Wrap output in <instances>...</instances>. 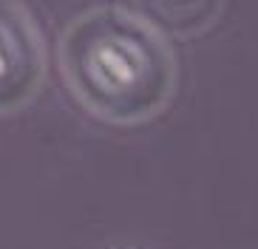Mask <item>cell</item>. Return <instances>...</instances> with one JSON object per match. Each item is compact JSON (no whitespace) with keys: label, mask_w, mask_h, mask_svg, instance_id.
<instances>
[{"label":"cell","mask_w":258,"mask_h":249,"mask_svg":"<svg viewBox=\"0 0 258 249\" xmlns=\"http://www.w3.org/2000/svg\"><path fill=\"white\" fill-rule=\"evenodd\" d=\"M66 82L108 122H139L173 88V60L156 31L122 9H94L62 34Z\"/></svg>","instance_id":"obj_1"},{"label":"cell","mask_w":258,"mask_h":249,"mask_svg":"<svg viewBox=\"0 0 258 249\" xmlns=\"http://www.w3.org/2000/svg\"><path fill=\"white\" fill-rule=\"evenodd\" d=\"M43 43L20 0H0V113L31 102L43 82Z\"/></svg>","instance_id":"obj_2"},{"label":"cell","mask_w":258,"mask_h":249,"mask_svg":"<svg viewBox=\"0 0 258 249\" xmlns=\"http://www.w3.org/2000/svg\"><path fill=\"white\" fill-rule=\"evenodd\" d=\"M145 12L170 31L202 29L219 9V0H142Z\"/></svg>","instance_id":"obj_3"}]
</instances>
